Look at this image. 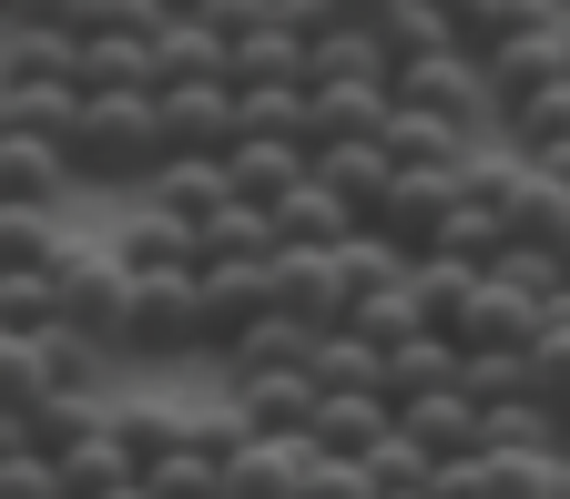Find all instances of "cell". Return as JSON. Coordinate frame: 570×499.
Instances as JSON below:
<instances>
[{"instance_id":"f1b7e54d","label":"cell","mask_w":570,"mask_h":499,"mask_svg":"<svg viewBox=\"0 0 570 499\" xmlns=\"http://www.w3.org/2000/svg\"><path fill=\"white\" fill-rule=\"evenodd\" d=\"M184 21H194V31H214L225 51H245L255 31H275V0H184Z\"/></svg>"},{"instance_id":"7a4b0ae2","label":"cell","mask_w":570,"mask_h":499,"mask_svg":"<svg viewBox=\"0 0 570 499\" xmlns=\"http://www.w3.org/2000/svg\"><path fill=\"white\" fill-rule=\"evenodd\" d=\"M51 275H61V326L82 346H102V368H132V275L112 265V245L71 235Z\"/></svg>"},{"instance_id":"44dd1931","label":"cell","mask_w":570,"mask_h":499,"mask_svg":"<svg viewBox=\"0 0 570 499\" xmlns=\"http://www.w3.org/2000/svg\"><path fill=\"white\" fill-rule=\"evenodd\" d=\"M439 388H459V346H449V336H407V346H387V378H377L387 408L439 398Z\"/></svg>"},{"instance_id":"5bb4252c","label":"cell","mask_w":570,"mask_h":499,"mask_svg":"<svg viewBox=\"0 0 570 499\" xmlns=\"http://www.w3.org/2000/svg\"><path fill=\"white\" fill-rule=\"evenodd\" d=\"M316 439H245V459L225 469V499H306Z\"/></svg>"},{"instance_id":"7402d4cb","label":"cell","mask_w":570,"mask_h":499,"mask_svg":"<svg viewBox=\"0 0 570 499\" xmlns=\"http://www.w3.org/2000/svg\"><path fill=\"white\" fill-rule=\"evenodd\" d=\"M510 245H550V255L570 245V184L560 174H540V164L520 174V194H510Z\"/></svg>"},{"instance_id":"3957f363","label":"cell","mask_w":570,"mask_h":499,"mask_svg":"<svg viewBox=\"0 0 570 499\" xmlns=\"http://www.w3.org/2000/svg\"><path fill=\"white\" fill-rule=\"evenodd\" d=\"M387 112L449 123V133H499L489 82H479V51H428V61H397V71H387Z\"/></svg>"},{"instance_id":"277c9868","label":"cell","mask_w":570,"mask_h":499,"mask_svg":"<svg viewBox=\"0 0 570 499\" xmlns=\"http://www.w3.org/2000/svg\"><path fill=\"white\" fill-rule=\"evenodd\" d=\"M570 71V11L560 21H540V31H520V41H499V51H479V82H489V112L510 123L530 92H550Z\"/></svg>"},{"instance_id":"ffe728a7","label":"cell","mask_w":570,"mask_h":499,"mask_svg":"<svg viewBox=\"0 0 570 499\" xmlns=\"http://www.w3.org/2000/svg\"><path fill=\"white\" fill-rule=\"evenodd\" d=\"M306 378H316V398H377L387 356L356 336V326H326V336H316V356H306Z\"/></svg>"},{"instance_id":"ba28073f","label":"cell","mask_w":570,"mask_h":499,"mask_svg":"<svg viewBox=\"0 0 570 499\" xmlns=\"http://www.w3.org/2000/svg\"><path fill=\"white\" fill-rule=\"evenodd\" d=\"M387 133V82H306V164Z\"/></svg>"},{"instance_id":"9c48e42d","label":"cell","mask_w":570,"mask_h":499,"mask_svg":"<svg viewBox=\"0 0 570 499\" xmlns=\"http://www.w3.org/2000/svg\"><path fill=\"white\" fill-rule=\"evenodd\" d=\"M225 408L245 418V439H306L316 428V378H225Z\"/></svg>"},{"instance_id":"8992f818","label":"cell","mask_w":570,"mask_h":499,"mask_svg":"<svg viewBox=\"0 0 570 499\" xmlns=\"http://www.w3.org/2000/svg\"><path fill=\"white\" fill-rule=\"evenodd\" d=\"M154 112H164V164L174 154H194V164L235 154V92L225 82H174V92H154Z\"/></svg>"},{"instance_id":"ac0fdd59","label":"cell","mask_w":570,"mask_h":499,"mask_svg":"<svg viewBox=\"0 0 570 499\" xmlns=\"http://www.w3.org/2000/svg\"><path fill=\"white\" fill-rule=\"evenodd\" d=\"M184 428H194V408L164 398V388H154V398H112V439L132 449V479L154 469V459H174V449H184Z\"/></svg>"},{"instance_id":"f546056e","label":"cell","mask_w":570,"mask_h":499,"mask_svg":"<svg viewBox=\"0 0 570 499\" xmlns=\"http://www.w3.org/2000/svg\"><path fill=\"white\" fill-rule=\"evenodd\" d=\"M92 499H154V489H142V479H122V489H92Z\"/></svg>"},{"instance_id":"d4e9b609","label":"cell","mask_w":570,"mask_h":499,"mask_svg":"<svg viewBox=\"0 0 570 499\" xmlns=\"http://www.w3.org/2000/svg\"><path fill=\"white\" fill-rule=\"evenodd\" d=\"M174 82H225V41L194 31V21H174L154 41V92H174Z\"/></svg>"},{"instance_id":"d6986e66","label":"cell","mask_w":570,"mask_h":499,"mask_svg":"<svg viewBox=\"0 0 570 499\" xmlns=\"http://www.w3.org/2000/svg\"><path fill=\"white\" fill-rule=\"evenodd\" d=\"M326 275H336V306L356 316V306H367V296H387V285L407 275V255H397L387 235H367V225H356L346 245H326Z\"/></svg>"},{"instance_id":"cb8c5ba5","label":"cell","mask_w":570,"mask_h":499,"mask_svg":"<svg viewBox=\"0 0 570 499\" xmlns=\"http://www.w3.org/2000/svg\"><path fill=\"white\" fill-rule=\"evenodd\" d=\"M387 41L377 31H326L316 51H306V82H387Z\"/></svg>"},{"instance_id":"484cf974","label":"cell","mask_w":570,"mask_h":499,"mask_svg":"<svg viewBox=\"0 0 570 499\" xmlns=\"http://www.w3.org/2000/svg\"><path fill=\"white\" fill-rule=\"evenodd\" d=\"M499 133H510V143H520L530 164H540V154H560V143H570V71H560L550 92H530V102H520L510 123H499Z\"/></svg>"},{"instance_id":"9a60e30c","label":"cell","mask_w":570,"mask_h":499,"mask_svg":"<svg viewBox=\"0 0 570 499\" xmlns=\"http://www.w3.org/2000/svg\"><path fill=\"white\" fill-rule=\"evenodd\" d=\"M112 428V388H51V398H31V449L41 459H71L82 439H102Z\"/></svg>"},{"instance_id":"4316f807","label":"cell","mask_w":570,"mask_h":499,"mask_svg":"<svg viewBox=\"0 0 570 499\" xmlns=\"http://www.w3.org/2000/svg\"><path fill=\"white\" fill-rule=\"evenodd\" d=\"M31 356H41V398H51V388H102V378H112V368H102V346H82L71 326H41Z\"/></svg>"},{"instance_id":"603a6c76","label":"cell","mask_w":570,"mask_h":499,"mask_svg":"<svg viewBox=\"0 0 570 499\" xmlns=\"http://www.w3.org/2000/svg\"><path fill=\"white\" fill-rule=\"evenodd\" d=\"M265 225H275V245H346V235H356V225H346V204H336L316 174H306L296 194H285V204L265 214Z\"/></svg>"},{"instance_id":"4dcf8cb0","label":"cell","mask_w":570,"mask_h":499,"mask_svg":"<svg viewBox=\"0 0 570 499\" xmlns=\"http://www.w3.org/2000/svg\"><path fill=\"white\" fill-rule=\"evenodd\" d=\"M560 285H570V245H560Z\"/></svg>"},{"instance_id":"30bf717a","label":"cell","mask_w":570,"mask_h":499,"mask_svg":"<svg viewBox=\"0 0 570 499\" xmlns=\"http://www.w3.org/2000/svg\"><path fill=\"white\" fill-rule=\"evenodd\" d=\"M397 439L428 459V469H449V459H479L489 439H479V408L459 398V388H439V398H407L397 408Z\"/></svg>"},{"instance_id":"e0dca14e","label":"cell","mask_w":570,"mask_h":499,"mask_svg":"<svg viewBox=\"0 0 570 499\" xmlns=\"http://www.w3.org/2000/svg\"><path fill=\"white\" fill-rule=\"evenodd\" d=\"M142 204H154V214H174V225L194 235V225H214V214L235 204V184H225V164H194V154H174L154 184H142Z\"/></svg>"},{"instance_id":"4fadbf2b","label":"cell","mask_w":570,"mask_h":499,"mask_svg":"<svg viewBox=\"0 0 570 499\" xmlns=\"http://www.w3.org/2000/svg\"><path fill=\"white\" fill-rule=\"evenodd\" d=\"M316 356V326H296V316H255L225 356H214V378H296Z\"/></svg>"},{"instance_id":"8fae6325","label":"cell","mask_w":570,"mask_h":499,"mask_svg":"<svg viewBox=\"0 0 570 499\" xmlns=\"http://www.w3.org/2000/svg\"><path fill=\"white\" fill-rule=\"evenodd\" d=\"M316 184L346 204V225H377V204L397 194V154L387 143H336V154H316Z\"/></svg>"},{"instance_id":"5b68a950","label":"cell","mask_w":570,"mask_h":499,"mask_svg":"<svg viewBox=\"0 0 570 499\" xmlns=\"http://www.w3.org/2000/svg\"><path fill=\"white\" fill-rule=\"evenodd\" d=\"M265 265L275 255H225V265H194V306H204V356H225L255 316H275L265 296Z\"/></svg>"},{"instance_id":"d6a6232c","label":"cell","mask_w":570,"mask_h":499,"mask_svg":"<svg viewBox=\"0 0 570 499\" xmlns=\"http://www.w3.org/2000/svg\"><path fill=\"white\" fill-rule=\"evenodd\" d=\"M560 11H570V0H560Z\"/></svg>"},{"instance_id":"52a82bcc","label":"cell","mask_w":570,"mask_h":499,"mask_svg":"<svg viewBox=\"0 0 570 499\" xmlns=\"http://www.w3.org/2000/svg\"><path fill=\"white\" fill-rule=\"evenodd\" d=\"M71 154L61 143H31V133H0V204L11 214H71Z\"/></svg>"},{"instance_id":"83f0119b","label":"cell","mask_w":570,"mask_h":499,"mask_svg":"<svg viewBox=\"0 0 570 499\" xmlns=\"http://www.w3.org/2000/svg\"><path fill=\"white\" fill-rule=\"evenodd\" d=\"M0 326H11V336L61 326V275H0Z\"/></svg>"},{"instance_id":"2e32d148","label":"cell","mask_w":570,"mask_h":499,"mask_svg":"<svg viewBox=\"0 0 570 499\" xmlns=\"http://www.w3.org/2000/svg\"><path fill=\"white\" fill-rule=\"evenodd\" d=\"M306 174H316L306 143H235V154H225V184H235V204H255V214H275Z\"/></svg>"},{"instance_id":"1f68e13d","label":"cell","mask_w":570,"mask_h":499,"mask_svg":"<svg viewBox=\"0 0 570 499\" xmlns=\"http://www.w3.org/2000/svg\"><path fill=\"white\" fill-rule=\"evenodd\" d=\"M560 449H570V418H560Z\"/></svg>"},{"instance_id":"6da1fadb","label":"cell","mask_w":570,"mask_h":499,"mask_svg":"<svg viewBox=\"0 0 570 499\" xmlns=\"http://www.w3.org/2000/svg\"><path fill=\"white\" fill-rule=\"evenodd\" d=\"M61 154H71V184L142 194V184L164 174V112H154V92H92Z\"/></svg>"},{"instance_id":"7c38bea8","label":"cell","mask_w":570,"mask_h":499,"mask_svg":"<svg viewBox=\"0 0 570 499\" xmlns=\"http://www.w3.org/2000/svg\"><path fill=\"white\" fill-rule=\"evenodd\" d=\"M306 439H316V459H356V469H367L397 439V408L387 398H316V428H306Z\"/></svg>"}]
</instances>
